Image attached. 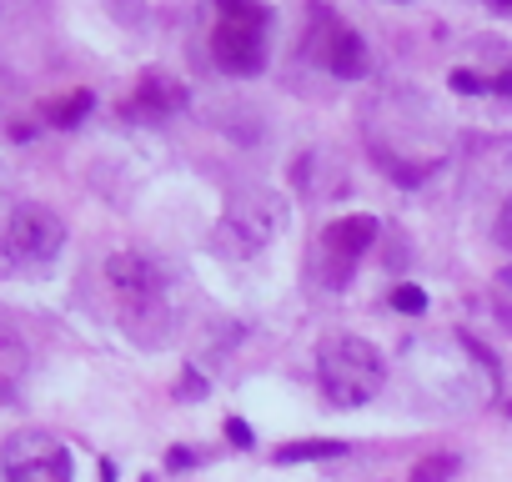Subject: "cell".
<instances>
[{
  "mask_svg": "<svg viewBox=\"0 0 512 482\" xmlns=\"http://www.w3.org/2000/svg\"><path fill=\"white\" fill-rule=\"evenodd\" d=\"M287 196H277L272 186H241L226 196L221 206V221H216V252L221 257H256V252H267L272 241L287 231Z\"/></svg>",
  "mask_w": 512,
  "mask_h": 482,
  "instance_id": "3",
  "label": "cell"
},
{
  "mask_svg": "<svg viewBox=\"0 0 512 482\" xmlns=\"http://www.w3.org/2000/svg\"><path fill=\"white\" fill-rule=\"evenodd\" d=\"M307 56L342 81H357L367 71V41L352 26H342V16L322 6V0H312V11H307Z\"/></svg>",
  "mask_w": 512,
  "mask_h": 482,
  "instance_id": "5",
  "label": "cell"
},
{
  "mask_svg": "<svg viewBox=\"0 0 512 482\" xmlns=\"http://www.w3.org/2000/svg\"><path fill=\"white\" fill-rule=\"evenodd\" d=\"M106 282L121 307V327L136 347H161L171 337V302H166V272L146 252H116L106 257Z\"/></svg>",
  "mask_w": 512,
  "mask_h": 482,
  "instance_id": "1",
  "label": "cell"
},
{
  "mask_svg": "<svg viewBox=\"0 0 512 482\" xmlns=\"http://www.w3.org/2000/svg\"><path fill=\"white\" fill-rule=\"evenodd\" d=\"M322 457H347V442H337V437H302V442L277 447V462L282 467H292V462H322Z\"/></svg>",
  "mask_w": 512,
  "mask_h": 482,
  "instance_id": "12",
  "label": "cell"
},
{
  "mask_svg": "<svg viewBox=\"0 0 512 482\" xmlns=\"http://www.w3.org/2000/svg\"><path fill=\"white\" fill-rule=\"evenodd\" d=\"M186 106V86L181 81H171V76H141L136 81V96L121 106L126 116H146V121H161V116H176Z\"/></svg>",
  "mask_w": 512,
  "mask_h": 482,
  "instance_id": "9",
  "label": "cell"
},
{
  "mask_svg": "<svg viewBox=\"0 0 512 482\" xmlns=\"http://www.w3.org/2000/svg\"><path fill=\"white\" fill-rule=\"evenodd\" d=\"M492 96H507V101H512V71L492 76Z\"/></svg>",
  "mask_w": 512,
  "mask_h": 482,
  "instance_id": "20",
  "label": "cell"
},
{
  "mask_svg": "<svg viewBox=\"0 0 512 482\" xmlns=\"http://www.w3.org/2000/svg\"><path fill=\"white\" fill-rule=\"evenodd\" d=\"M492 241L502 252H512V196L502 201V216H497V226H492Z\"/></svg>",
  "mask_w": 512,
  "mask_h": 482,
  "instance_id": "17",
  "label": "cell"
},
{
  "mask_svg": "<svg viewBox=\"0 0 512 482\" xmlns=\"http://www.w3.org/2000/svg\"><path fill=\"white\" fill-rule=\"evenodd\" d=\"M211 61L226 76H256L267 66V26L262 21H226V16H216V26H211Z\"/></svg>",
  "mask_w": 512,
  "mask_h": 482,
  "instance_id": "8",
  "label": "cell"
},
{
  "mask_svg": "<svg viewBox=\"0 0 512 482\" xmlns=\"http://www.w3.org/2000/svg\"><path fill=\"white\" fill-rule=\"evenodd\" d=\"M492 6H497V11H507V16H512V0H492Z\"/></svg>",
  "mask_w": 512,
  "mask_h": 482,
  "instance_id": "21",
  "label": "cell"
},
{
  "mask_svg": "<svg viewBox=\"0 0 512 482\" xmlns=\"http://www.w3.org/2000/svg\"><path fill=\"white\" fill-rule=\"evenodd\" d=\"M61 247H66V226H61V216L51 206L21 201L11 211V221H6V252H11V262H21V267H51L61 257Z\"/></svg>",
  "mask_w": 512,
  "mask_h": 482,
  "instance_id": "6",
  "label": "cell"
},
{
  "mask_svg": "<svg viewBox=\"0 0 512 482\" xmlns=\"http://www.w3.org/2000/svg\"><path fill=\"white\" fill-rule=\"evenodd\" d=\"M397 6H407V0H397Z\"/></svg>",
  "mask_w": 512,
  "mask_h": 482,
  "instance_id": "22",
  "label": "cell"
},
{
  "mask_svg": "<svg viewBox=\"0 0 512 482\" xmlns=\"http://www.w3.org/2000/svg\"><path fill=\"white\" fill-rule=\"evenodd\" d=\"M387 382V357L357 332H332L317 342V387L332 407H367Z\"/></svg>",
  "mask_w": 512,
  "mask_h": 482,
  "instance_id": "2",
  "label": "cell"
},
{
  "mask_svg": "<svg viewBox=\"0 0 512 482\" xmlns=\"http://www.w3.org/2000/svg\"><path fill=\"white\" fill-rule=\"evenodd\" d=\"M176 397H181V402H191V397H206V377H201L196 367H186V372H181V382H176Z\"/></svg>",
  "mask_w": 512,
  "mask_h": 482,
  "instance_id": "16",
  "label": "cell"
},
{
  "mask_svg": "<svg viewBox=\"0 0 512 482\" xmlns=\"http://www.w3.org/2000/svg\"><path fill=\"white\" fill-rule=\"evenodd\" d=\"M392 307H397L402 317H422V312H427V292L412 287V282H397V287H392Z\"/></svg>",
  "mask_w": 512,
  "mask_h": 482,
  "instance_id": "15",
  "label": "cell"
},
{
  "mask_svg": "<svg viewBox=\"0 0 512 482\" xmlns=\"http://www.w3.org/2000/svg\"><path fill=\"white\" fill-rule=\"evenodd\" d=\"M377 231H382V221L372 211H352V216H337V221L322 226V236H317V277L332 292H342L352 282L357 262L372 252Z\"/></svg>",
  "mask_w": 512,
  "mask_h": 482,
  "instance_id": "4",
  "label": "cell"
},
{
  "mask_svg": "<svg viewBox=\"0 0 512 482\" xmlns=\"http://www.w3.org/2000/svg\"><path fill=\"white\" fill-rule=\"evenodd\" d=\"M447 86H452L457 96H492V76H482V71H467V66H457V71L447 76Z\"/></svg>",
  "mask_w": 512,
  "mask_h": 482,
  "instance_id": "14",
  "label": "cell"
},
{
  "mask_svg": "<svg viewBox=\"0 0 512 482\" xmlns=\"http://www.w3.org/2000/svg\"><path fill=\"white\" fill-rule=\"evenodd\" d=\"M457 472H462V457H457V452H427V457L412 467L407 482H452Z\"/></svg>",
  "mask_w": 512,
  "mask_h": 482,
  "instance_id": "13",
  "label": "cell"
},
{
  "mask_svg": "<svg viewBox=\"0 0 512 482\" xmlns=\"http://www.w3.org/2000/svg\"><path fill=\"white\" fill-rule=\"evenodd\" d=\"M26 367H31L26 342H21L11 327H0V402H11V397H16V387H21Z\"/></svg>",
  "mask_w": 512,
  "mask_h": 482,
  "instance_id": "10",
  "label": "cell"
},
{
  "mask_svg": "<svg viewBox=\"0 0 512 482\" xmlns=\"http://www.w3.org/2000/svg\"><path fill=\"white\" fill-rule=\"evenodd\" d=\"M166 467H171V472H186V467H196V452H191V447H171V452H166Z\"/></svg>",
  "mask_w": 512,
  "mask_h": 482,
  "instance_id": "19",
  "label": "cell"
},
{
  "mask_svg": "<svg viewBox=\"0 0 512 482\" xmlns=\"http://www.w3.org/2000/svg\"><path fill=\"white\" fill-rule=\"evenodd\" d=\"M226 437H231L241 452H251V447H256V437H251V427H246L241 417H226Z\"/></svg>",
  "mask_w": 512,
  "mask_h": 482,
  "instance_id": "18",
  "label": "cell"
},
{
  "mask_svg": "<svg viewBox=\"0 0 512 482\" xmlns=\"http://www.w3.org/2000/svg\"><path fill=\"white\" fill-rule=\"evenodd\" d=\"M0 467L6 482H76V462L51 432H16L0 447Z\"/></svg>",
  "mask_w": 512,
  "mask_h": 482,
  "instance_id": "7",
  "label": "cell"
},
{
  "mask_svg": "<svg viewBox=\"0 0 512 482\" xmlns=\"http://www.w3.org/2000/svg\"><path fill=\"white\" fill-rule=\"evenodd\" d=\"M91 106H96V96L91 91H66V96H56V101H46V121L51 126H61V131H71V126H81L86 116H91Z\"/></svg>",
  "mask_w": 512,
  "mask_h": 482,
  "instance_id": "11",
  "label": "cell"
}]
</instances>
